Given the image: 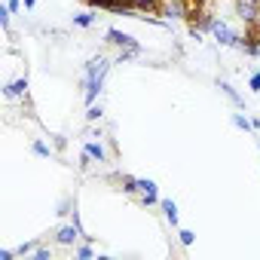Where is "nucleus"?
Returning a JSON list of instances; mask_svg holds the SVG:
<instances>
[{
  "mask_svg": "<svg viewBox=\"0 0 260 260\" xmlns=\"http://www.w3.org/2000/svg\"><path fill=\"white\" fill-rule=\"evenodd\" d=\"M101 116V107H89V113H86V119H98Z\"/></svg>",
  "mask_w": 260,
  "mask_h": 260,
  "instance_id": "15",
  "label": "nucleus"
},
{
  "mask_svg": "<svg viewBox=\"0 0 260 260\" xmlns=\"http://www.w3.org/2000/svg\"><path fill=\"white\" fill-rule=\"evenodd\" d=\"M86 153H89L92 159H98V162L104 159V147H101V144H86Z\"/></svg>",
  "mask_w": 260,
  "mask_h": 260,
  "instance_id": "8",
  "label": "nucleus"
},
{
  "mask_svg": "<svg viewBox=\"0 0 260 260\" xmlns=\"http://www.w3.org/2000/svg\"><path fill=\"white\" fill-rule=\"evenodd\" d=\"M49 257H52V254H49L46 248H37V251H34V260H49Z\"/></svg>",
  "mask_w": 260,
  "mask_h": 260,
  "instance_id": "13",
  "label": "nucleus"
},
{
  "mask_svg": "<svg viewBox=\"0 0 260 260\" xmlns=\"http://www.w3.org/2000/svg\"><path fill=\"white\" fill-rule=\"evenodd\" d=\"M25 89H28V80L22 77V80H16V83H10V86L4 89V95H7V98H16V95H25Z\"/></svg>",
  "mask_w": 260,
  "mask_h": 260,
  "instance_id": "5",
  "label": "nucleus"
},
{
  "mask_svg": "<svg viewBox=\"0 0 260 260\" xmlns=\"http://www.w3.org/2000/svg\"><path fill=\"white\" fill-rule=\"evenodd\" d=\"M7 7H10V10L16 13V10H19V0H10V4H7Z\"/></svg>",
  "mask_w": 260,
  "mask_h": 260,
  "instance_id": "18",
  "label": "nucleus"
},
{
  "mask_svg": "<svg viewBox=\"0 0 260 260\" xmlns=\"http://www.w3.org/2000/svg\"><path fill=\"white\" fill-rule=\"evenodd\" d=\"M34 153H37V156H49V147H46L43 141H37V144H34Z\"/></svg>",
  "mask_w": 260,
  "mask_h": 260,
  "instance_id": "12",
  "label": "nucleus"
},
{
  "mask_svg": "<svg viewBox=\"0 0 260 260\" xmlns=\"http://www.w3.org/2000/svg\"><path fill=\"white\" fill-rule=\"evenodd\" d=\"M0 25L10 28V7H7V10H0Z\"/></svg>",
  "mask_w": 260,
  "mask_h": 260,
  "instance_id": "14",
  "label": "nucleus"
},
{
  "mask_svg": "<svg viewBox=\"0 0 260 260\" xmlns=\"http://www.w3.org/2000/svg\"><path fill=\"white\" fill-rule=\"evenodd\" d=\"M74 22H77V25H80V28H89V25H92V22H95V19H92V16H89V13H83V16H74Z\"/></svg>",
  "mask_w": 260,
  "mask_h": 260,
  "instance_id": "9",
  "label": "nucleus"
},
{
  "mask_svg": "<svg viewBox=\"0 0 260 260\" xmlns=\"http://www.w3.org/2000/svg\"><path fill=\"white\" fill-rule=\"evenodd\" d=\"M107 40L110 43H116V46H128V49H138V43L128 37V34H122V31H116V28H110L107 31Z\"/></svg>",
  "mask_w": 260,
  "mask_h": 260,
  "instance_id": "3",
  "label": "nucleus"
},
{
  "mask_svg": "<svg viewBox=\"0 0 260 260\" xmlns=\"http://www.w3.org/2000/svg\"><path fill=\"white\" fill-rule=\"evenodd\" d=\"M251 89H254V92H260V74H254V77H251Z\"/></svg>",
  "mask_w": 260,
  "mask_h": 260,
  "instance_id": "17",
  "label": "nucleus"
},
{
  "mask_svg": "<svg viewBox=\"0 0 260 260\" xmlns=\"http://www.w3.org/2000/svg\"><path fill=\"white\" fill-rule=\"evenodd\" d=\"M77 236H80L77 226H64V230L58 233V242H61V245H71V242H77Z\"/></svg>",
  "mask_w": 260,
  "mask_h": 260,
  "instance_id": "6",
  "label": "nucleus"
},
{
  "mask_svg": "<svg viewBox=\"0 0 260 260\" xmlns=\"http://www.w3.org/2000/svg\"><path fill=\"white\" fill-rule=\"evenodd\" d=\"M220 89H223V92H226V95H230V98H233L236 104H242V98H239V92H236V89H233L230 83H220Z\"/></svg>",
  "mask_w": 260,
  "mask_h": 260,
  "instance_id": "10",
  "label": "nucleus"
},
{
  "mask_svg": "<svg viewBox=\"0 0 260 260\" xmlns=\"http://www.w3.org/2000/svg\"><path fill=\"white\" fill-rule=\"evenodd\" d=\"M181 242L190 245V242H193V233H190V230H181Z\"/></svg>",
  "mask_w": 260,
  "mask_h": 260,
  "instance_id": "16",
  "label": "nucleus"
},
{
  "mask_svg": "<svg viewBox=\"0 0 260 260\" xmlns=\"http://www.w3.org/2000/svg\"><path fill=\"white\" fill-rule=\"evenodd\" d=\"M104 74H107V58H92L89 61V68H86V101L92 104L95 101V95L101 92V80H104Z\"/></svg>",
  "mask_w": 260,
  "mask_h": 260,
  "instance_id": "1",
  "label": "nucleus"
},
{
  "mask_svg": "<svg viewBox=\"0 0 260 260\" xmlns=\"http://www.w3.org/2000/svg\"><path fill=\"white\" fill-rule=\"evenodd\" d=\"M162 208H166V217H169L172 223H178V205H175L172 199H166V202H162Z\"/></svg>",
  "mask_w": 260,
  "mask_h": 260,
  "instance_id": "7",
  "label": "nucleus"
},
{
  "mask_svg": "<svg viewBox=\"0 0 260 260\" xmlns=\"http://www.w3.org/2000/svg\"><path fill=\"white\" fill-rule=\"evenodd\" d=\"M205 16V0H184V19Z\"/></svg>",
  "mask_w": 260,
  "mask_h": 260,
  "instance_id": "4",
  "label": "nucleus"
},
{
  "mask_svg": "<svg viewBox=\"0 0 260 260\" xmlns=\"http://www.w3.org/2000/svg\"><path fill=\"white\" fill-rule=\"evenodd\" d=\"M208 28H211V34H214L223 46H239V34H236V31H230L220 19H211V22H208Z\"/></svg>",
  "mask_w": 260,
  "mask_h": 260,
  "instance_id": "2",
  "label": "nucleus"
},
{
  "mask_svg": "<svg viewBox=\"0 0 260 260\" xmlns=\"http://www.w3.org/2000/svg\"><path fill=\"white\" fill-rule=\"evenodd\" d=\"M233 122H236L239 128H245V132H248V128H251V122H248V119H245L242 113H233Z\"/></svg>",
  "mask_w": 260,
  "mask_h": 260,
  "instance_id": "11",
  "label": "nucleus"
}]
</instances>
